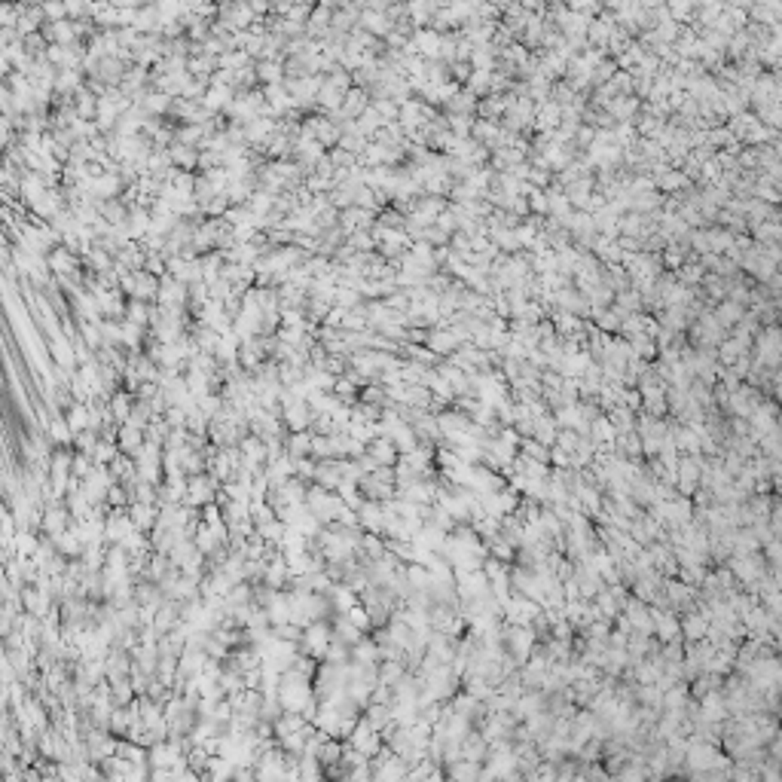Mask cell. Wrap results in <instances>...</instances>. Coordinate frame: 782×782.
<instances>
[{
	"instance_id": "obj_1",
	"label": "cell",
	"mask_w": 782,
	"mask_h": 782,
	"mask_svg": "<svg viewBox=\"0 0 782 782\" xmlns=\"http://www.w3.org/2000/svg\"><path fill=\"white\" fill-rule=\"evenodd\" d=\"M306 507L318 516L321 526H333V523H340L345 514L352 511L349 504H345L337 492H330V489H324V486L318 483H312L309 486V495H306Z\"/></svg>"
},
{
	"instance_id": "obj_2",
	"label": "cell",
	"mask_w": 782,
	"mask_h": 782,
	"mask_svg": "<svg viewBox=\"0 0 782 782\" xmlns=\"http://www.w3.org/2000/svg\"><path fill=\"white\" fill-rule=\"evenodd\" d=\"M303 654L312 657V660H324L330 651V645H333V626L327 621H318V624H312L303 629Z\"/></svg>"
},
{
	"instance_id": "obj_3",
	"label": "cell",
	"mask_w": 782,
	"mask_h": 782,
	"mask_svg": "<svg viewBox=\"0 0 782 782\" xmlns=\"http://www.w3.org/2000/svg\"><path fill=\"white\" fill-rule=\"evenodd\" d=\"M162 446L159 443H147L144 450L135 455V465H138V480H144L150 486H162L159 480L165 477V468H162Z\"/></svg>"
},
{
	"instance_id": "obj_4",
	"label": "cell",
	"mask_w": 782,
	"mask_h": 782,
	"mask_svg": "<svg viewBox=\"0 0 782 782\" xmlns=\"http://www.w3.org/2000/svg\"><path fill=\"white\" fill-rule=\"evenodd\" d=\"M223 489V483L214 480L211 474H202V477H190V486H187V507H205V504H214L217 495Z\"/></svg>"
},
{
	"instance_id": "obj_5",
	"label": "cell",
	"mask_w": 782,
	"mask_h": 782,
	"mask_svg": "<svg viewBox=\"0 0 782 782\" xmlns=\"http://www.w3.org/2000/svg\"><path fill=\"white\" fill-rule=\"evenodd\" d=\"M382 739H385V737L379 734V730H376L367 718H361L358 727H354L352 737H349V746H352L354 751H361V755L370 761V758H376V755L382 751Z\"/></svg>"
},
{
	"instance_id": "obj_6",
	"label": "cell",
	"mask_w": 782,
	"mask_h": 782,
	"mask_svg": "<svg viewBox=\"0 0 782 782\" xmlns=\"http://www.w3.org/2000/svg\"><path fill=\"white\" fill-rule=\"evenodd\" d=\"M187 303H190V284L171 278V276L162 278L159 300H156L159 309H187Z\"/></svg>"
},
{
	"instance_id": "obj_7",
	"label": "cell",
	"mask_w": 782,
	"mask_h": 782,
	"mask_svg": "<svg viewBox=\"0 0 782 782\" xmlns=\"http://www.w3.org/2000/svg\"><path fill=\"white\" fill-rule=\"evenodd\" d=\"M407 776V767H403L401 755L394 751H379L373 761V782H403Z\"/></svg>"
},
{
	"instance_id": "obj_8",
	"label": "cell",
	"mask_w": 782,
	"mask_h": 782,
	"mask_svg": "<svg viewBox=\"0 0 782 782\" xmlns=\"http://www.w3.org/2000/svg\"><path fill=\"white\" fill-rule=\"evenodd\" d=\"M49 269H53V276L58 278V276H83V257H77L74 251L70 248H65V245H58L53 254H49Z\"/></svg>"
},
{
	"instance_id": "obj_9",
	"label": "cell",
	"mask_w": 782,
	"mask_h": 782,
	"mask_svg": "<svg viewBox=\"0 0 782 782\" xmlns=\"http://www.w3.org/2000/svg\"><path fill=\"white\" fill-rule=\"evenodd\" d=\"M70 526H74V516H70V511L65 507V501H58V504H49L46 511H43V535L49 538H58V535H65Z\"/></svg>"
},
{
	"instance_id": "obj_10",
	"label": "cell",
	"mask_w": 782,
	"mask_h": 782,
	"mask_svg": "<svg viewBox=\"0 0 782 782\" xmlns=\"http://www.w3.org/2000/svg\"><path fill=\"white\" fill-rule=\"evenodd\" d=\"M290 581H293V575H290L288 560H284L281 553H276V556H272V560L266 563V575H263V584H266L269 590H290Z\"/></svg>"
},
{
	"instance_id": "obj_11",
	"label": "cell",
	"mask_w": 782,
	"mask_h": 782,
	"mask_svg": "<svg viewBox=\"0 0 782 782\" xmlns=\"http://www.w3.org/2000/svg\"><path fill=\"white\" fill-rule=\"evenodd\" d=\"M46 349H49V358H53L55 367H62V370H80L77 349H74V342H70L67 337L49 340V342H46Z\"/></svg>"
},
{
	"instance_id": "obj_12",
	"label": "cell",
	"mask_w": 782,
	"mask_h": 782,
	"mask_svg": "<svg viewBox=\"0 0 782 782\" xmlns=\"http://www.w3.org/2000/svg\"><path fill=\"white\" fill-rule=\"evenodd\" d=\"M147 266V251L138 245V241H129V245L119 251V257H116V272L119 276H129V272H144Z\"/></svg>"
},
{
	"instance_id": "obj_13",
	"label": "cell",
	"mask_w": 782,
	"mask_h": 782,
	"mask_svg": "<svg viewBox=\"0 0 782 782\" xmlns=\"http://www.w3.org/2000/svg\"><path fill=\"white\" fill-rule=\"evenodd\" d=\"M358 516H361V529L367 535H385V507L379 501H364Z\"/></svg>"
},
{
	"instance_id": "obj_14",
	"label": "cell",
	"mask_w": 782,
	"mask_h": 782,
	"mask_svg": "<svg viewBox=\"0 0 782 782\" xmlns=\"http://www.w3.org/2000/svg\"><path fill=\"white\" fill-rule=\"evenodd\" d=\"M131 654L129 651H119V648H114V651L107 654L104 660V673H107V682H119V678H129L131 675Z\"/></svg>"
},
{
	"instance_id": "obj_15",
	"label": "cell",
	"mask_w": 782,
	"mask_h": 782,
	"mask_svg": "<svg viewBox=\"0 0 782 782\" xmlns=\"http://www.w3.org/2000/svg\"><path fill=\"white\" fill-rule=\"evenodd\" d=\"M358 28H364V31H370L376 40H389V34L394 31L391 18L385 16V13H373V9H364Z\"/></svg>"
},
{
	"instance_id": "obj_16",
	"label": "cell",
	"mask_w": 782,
	"mask_h": 782,
	"mask_svg": "<svg viewBox=\"0 0 782 782\" xmlns=\"http://www.w3.org/2000/svg\"><path fill=\"white\" fill-rule=\"evenodd\" d=\"M232 101H236V89L232 86H211L208 95L202 98V107H205L208 114H227V107Z\"/></svg>"
},
{
	"instance_id": "obj_17",
	"label": "cell",
	"mask_w": 782,
	"mask_h": 782,
	"mask_svg": "<svg viewBox=\"0 0 782 782\" xmlns=\"http://www.w3.org/2000/svg\"><path fill=\"white\" fill-rule=\"evenodd\" d=\"M129 516H131V523H135V529L138 532H144L150 535L156 529V523H159V511H156V504H141L135 501L129 507Z\"/></svg>"
},
{
	"instance_id": "obj_18",
	"label": "cell",
	"mask_w": 782,
	"mask_h": 782,
	"mask_svg": "<svg viewBox=\"0 0 782 782\" xmlns=\"http://www.w3.org/2000/svg\"><path fill=\"white\" fill-rule=\"evenodd\" d=\"M367 455L376 462V465H385V468H394L401 459V452H398V446H394V440L389 438H376L370 446H367Z\"/></svg>"
},
{
	"instance_id": "obj_19",
	"label": "cell",
	"mask_w": 782,
	"mask_h": 782,
	"mask_svg": "<svg viewBox=\"0 0 782 782\" xmlns=\"http://www.w3.org/2000/svg\"><path fill=\"white\" fill-rule=\"evenodd\" d=\"M370 104H373V98H370L367 89L352 86L349 95H345V101H342V116H345V119H358Z\"/></svg>"
},
{
	"instance_id": "obj_20",
	"label": "cell",
	"mask_w": 782,
	"mask_h": 782,
	"mask_svg": "<svg viewBox=\"0 0 782 782\" xmlns=\"http://www.w3.org/2000/svg\"><path fill=\"white\" fill-rule=\"evenodd\" d=\"M126 229H129L131 241H144L150 236V229H153V214H150L147 208H131Z\"/></svg>"
},
{
	"instance_id": "obj_21",
	"label": "cell",
	"mask_w": 782,
	"mask_h": 782,
	"mask_svg": "<svg viewBox=\"0 0 782 782\" xmlns=\"http://www.w3.org/2000/svg\"><path fill=\"white\" fill-rule=\"evenodd\" d=\"M266 614H269V624L272 626H284L290 624V596L288 590H276L266 605Z\"/></svg>"
},
{
	"instance_id": "obj_22",
	"label": "cell",
	"mask_w": 782,
	"mask_h": 782,
	"mask_svg": "<svg viewBox=\"0 0 782 782\" xmlns=\"http://www.w3.org/2000/svg\"><path fill=\"white\" fill-rule=\"evenodd\" d=\"M116 443H119V452H126V455L135 459V455L147 446V431L135 428V425H123V428H119V440Z\"/></svg>"
},
{
	"instance_id": "obj_23",
	"label": "cell",
	"mask_w": 782,
	"mask_h": 782,
	"mask_svg": "<svg viewBox=\"0 0 782 782\" xmlns=\"http://www.w3.org/2000/svg\"><path fill=\"white\" fill-rule=\"evenodd\" d=\"M159 284L162 278L156 276H150V272H135V293H131V300H141V303H156L159 300Z\"/></svg>"
},
{
	"instance_id": "obj_24",
	"label": "cell",
	"mask_w": 782,
	"mask_h": 782,
	"mask_svg": "<svg viewBox=\"0 0 782 782\" xmlns=\"http://www.w3.org/2000/svg\"><path fill=\"white\" fill-rule=\"evenodd\" d=\"M312 440H315V431L288 434V440H284V452H288L293 462H300V459H312Z\"/></svg>"
},
{
	"instance_id": "obj_25",
	"label": "cell",
	"mask_w": 782,
	"mask_h": 782,
	"mask_svg": "<svg viewBox=\"0 0 782 782\" xmlns=\"http://www.w3.org/2000/svg\"><path fill=\"white\" fill-rule=\"evenodd\" d=\"M107 468H110V474H114L116 483H123V486L138 483V465H135V459H131V455H126V452H119L116 459L107 465Z\"/></svg>"
},
{
	"instance_id": "obj_26",
	"label": "cell",
	"mask_w": 782,
	"mask_h": 782,
	"mask_svg": "<svg viewBox=\"0 0 782 782\" xmlns=\"http://www.w3.org/2000/svg\"><path fill=\"white\" fill-rule=\"evenodd\" d=\"M129 214H131V208L126 205L123 199H104V202H101V217H104L110 227H126Z\"/></svg>"
},
{
	"instance_id": "obj_27",
	"label": "cell",
	"mask_w": 782,
	"mask_h": 782,
	"mask_svg": "<svg viewBox=\"0 0 782 782\" xmlns=\"http://www.w3.org/2000/svg\"><path fill=\"white\" fill-rule=\"evenodd\" d=\"M352 660H354V663H370V666H379V663H382V648L376 645V639H367V636H364L361 642L352 648Z\"/></svg>"
},
{
	"instance_id": "obj_28",
	"label": "cell",
	"mask_w": 782,
	"mask_h": 782,
	"mask_svg": "<svg viewBox=\"0 0 782 782\" xmlns=\"http://www.w3.org/2000/svg\"><path fill=\"white\" fill-rule=\"evenodd\" d=\"M135 401H138V398H135V394H131V391H126V389H123V391H116L114 398H110V416H114V422H116V425H126V422H129V416H131V407H135Z\"/></svg>"
},
{
	"instance_id": "obj_29",
	"label": "cell",
	"mask_w": 782,
	"mask_h": 782,
	"mask_svg": "<svg viewBox=\"0 0 782 782\" xmlns=\"http://www.w3.org/2000/svg\"><path fill=\"white\" fill-rule=\"evenodd\" d=\"M55 541V547H58V553L62 556H67V560H80V556H83V541H80V535H77V529L74 526H70V529L65 532V535H58V538H53Z\"/></svg>"
},
{
	"instance_id": "obj_30",
	"label": "cell",
	"mask_w": 782,
	"mask_h": 782,
	"mask_svg": "<svg viewBox=\"0 0 782 782\" xmlns=\"http://www.w3.org/2000/svg\"><path fill=\"white\" fill-rule=\"evenodd\" d=\"M254 67H257L260 86L284 83V58H281V62H254Z\"/></svg>"
},
{
	"instance_id": "obj_31",
	"label": "cell",
	"mask_w": 782,
	"mask_h": 782,
	"mask_svg": "<svg viewBox=\"0 0 782 782\" xmlns=\"http://www.w3.org/2000/svg\"><path fill=\"white\" fill-rule=\"evenodd\" d=\"M171 162H175V168H180V171H196L199 168V147L175 144L171 147Z\"/></svg>"
},
{
	"instance_id": "obj_32",
	"label": "cell",
	"mask_w": 782,
	"mask_h": 782,
	"mask_svg": "<svg viewBox=\"0 0 782 782\" xmlns=\"http://www.w3.org/2000/svg\"><path fill=\"white\" fill-rule=\"evenodd\" d=\"M37 550H40V538H37V532L22 529V532L16 535V556H13V560H34Z\"/></svg>"
},
{
	"instance_id": "obj_33",
	"label": "cell",
	"mask_w": 782,
	"mask_h": 782,
	"mask_svg": "<svg viewBox=\"0 0 782 782\" xmlns=\"http://www.w3.org/2000/svg\"><path fill=\"white\" fill-rule=\"evenodd\" d=\"M46 434H49V440H53L55 446H62V450H67V446H74V438H77V434L70 431V425H67L65 416H55Z\"/></svg>"
},
{
	"instance_id": "obj_34",
	"label": "cell",
	"mask_w": 782,
	"mask_h": 782,
	"mask_svg": "<svg viewBox=\"0 0 782 782\" xmlns=\"http://www.w3.org/2000/svg\"><path fill=\"white\" fill-rule=\"evenodd\" d=\"M333 639L342 642V645H349V648H354L364 639V633L349 621V617H337V624H333Z\"/></svg>"
},
{
	"instance_id": "obj_35",
	"label": "cell",
	"mask_w": 782,
	"mask_h": 782,
	"mask_svg": "<svg viewBox=\"0 0 782 782\" xmlns=\"http://www.w3.org/2000/svg\"><path fill=\"white\" fill-rule=\"evenodd\" d=\"M278 303L281 309H306L309 306V293L293 288V284H281L278 288Z\"/></svg>"
},
{
	"instance_id": "obj_36",
	"label": "cell",
	"mask_w": 782,
	"mask_h": 782,
	"mask_svg": "<svg viewBox=\"0 0 782 782\" xmlns=\"http://www.w3.org/2000/svg\"><path fill=\"white\" fill-rule=\"evenodd\" d=\"M248 208L254 211V217H266V214H272V211H276V192H269V190H257V192H254V196H251Z\"/></svg>"
},
{
	"instance_id": "obj_37",
	"label": "cell",
	"mask_w": 782,
	"mask_h": 782,
	"mask_svg": "<svg viewBox=\"0 0 782 782\" xmlns=\"http://www.w3.org/2000/svg\"><path fill=\"white\" fill-rule=\"evenodd\" d=\"M354 123H358V131H361L364 138H370V141H373L376 131H379V129L385 126V119H382L379 114H376L373 104H370V107H367V110H364V114L358 116V119H354Z\"/></svg>"
},
{
	"instance_id": "obj_38",
	"label": "cell",
	"mask_w": 782,
	"mask_h": 782,
	"mask_svg": "<svg viewBox=\"0 0 782 782\" xmlns=\"http://www.w3.org/2000/svg\"><path fill=\"white\" fill-rule=\"evenodd\" d=\"M192 337H196V342H199V352H202V354H217L220 342H223V333L211 330V327H199L196 333H192Z\"/></svg>"
},
{
	"instance_id": "obj_39",
	"label": "cell",
	"mask_w": 782,
	"mask_h": 782,
	"mask_svg": "<svg viewBox=\"0 0 782 782\" xmlns=\"http://www.w3.org/2000/svg\"><path fill=\"white\" fill-rule=\"evenodd\" d=\"M333 394H337L340 403H345V407H354V403L361 401V389L352 379H345V376H342V379H337V389H333Z\"/></svg>"
},
{
	"instance_id": "obj_40",
	"label": "cell",
	"mask_w": 782,
	"mask_h": 782,
	"mask_svg": "<svg viewBox=\"0 0 782 782\" xmlns=\"http://www.w3.org/2000/svg\"><path fill=\"white\" fill-rule=\"evenodd\" d=\"M65 419L70 425V431L80 434V431H89V407L86 403H74L67 413H65Z\"/></svg>"
},
{
	"instance_id": "obj_41",
	"label": "cell",
	"mask_w": 782,
	"mask_h": 782,
	"mask_svg": "<svg viewBox=\"0 0 782 782\" xmlns=\"http://www.w3.org/2000/svg\"><path fill=\"white\" fill-rule=\"evenodd\" d=\"M361 403H376V407H389V389L379 382H370L367 389H361Z\"/></svg>"
},
{
	"instance_id": "obj_42",
	"label": "cell",
	"mask_w": 782,
	"mask_h": 782,
	"mask_svg": "<svg viewBox=\"0 0 782 782\" xmlns=\"http://www.w3.org/2000/svg\"><path fill=\"white\" fill-rule=\"evenodd\" d=\"M196 180H199L196 171H180V175L175 178L178 196H180V199H196Z\"/></svg>"
},
{
	"instance_id": "obj_43",
	"label": "cell",
	"mask_w": 782,
	"mask_h": 782,
	"mask_svg": "<svg viewBox=\"0 0 782 782\" xmlns=\"http://www.w3.org/2000/svg\"><path fill=\"white\" fill-rule=\"evenodd\" d=\"M403 678V673H401V660H382L379 663V685H389V688H394Z\"/></svg>"
},
{
	"instance_id": "obj_44",
	"label": "cell",
	"mask_w": 782,
	"mask_h": 782,
	"mask_svg": "<svg viewBox=\"0 0 782 782\" xmlns=\"http://www.w3.org/2000/svg\"><path fill=\"white\" fill-rule=\"evenodd\" d=\"M340 147L345 150V153H352V156H361L364 150L370 147V138H364L361 131H352V135H342L340 138Z\"/></svg>"
},
{
	"instance_id": "obj_45",
	"label": "cell",
	"mask_w": 782,
	"mask_h": 782,
	"mask_svg": "<svg viewBox=\"0 0 782 782\" xmlns=\"http://www.w3.org/2000/svg\"><path fill=\"white\" fill-rule=\"evenodd\" d=\"M373 110L385 119V123H398V119H401V104H398V101H391V98L373 101Z\"/></svg>"
},
{
	"instance_id": "obj_46",
	"label": "cell",
	"mask_w": 782,
	"mask_h": 782,
	"mask_svg": "<svg viewBox=\"0 0 782 782\" xmlns=\"http://www.w3.org/2000/svg\"><path fill=\"white\" fill-rule=\"evenodd\" d=\"M101 337H104V345H119V349H123V321L104 318V324H101Z\"/></svg>"
},
{
	"instance_id": "obj_47",
	"label": "cell",
	"mask_w": 782,
	"mask_h": 782,
	"mask_svg": "<svg viewBox=\"0 0 782 782\" xmlns=\"http://www.w3.org/2000/svg\"><path fill=\"white\" fill-rule=\"evenodd\" d=\"M337 306H340V309H345V312H352V309L364 306L361 290H352V288H337Z\"/></svg>"
},
{
	"instance_id": "obj_48",
	"label": "cell",
	"mask_w": 782,
	"mask_h": 782,
	"mask_svg": "<svg viewBox=\"0 0 782 782\" xmlns=\"http://www.w3.org/2000/svg\"><path fill=\"white\" fill-rule=\"evenodd\" d=\"M349 245L354 254H376V239L373 232H352L349 236Z\"/></svg>"
},
{
	"instance_id": "obj_49",
	"label": "cell",
	"mask_w": 782,
	"mask_h": 782,
	"mask_svg": "<svg viewBox=\"0 0 782 782\" xmlns=\"http://www.w3.org/2000/svg\"><path fill=\"white\" fill-rule=\"evenodd\" d=\"M229 208H232L229 196H227V192H220V196H214V199H211L205 208H202V214H205V217H227V211H229Z\"/></svg>"
},
{
	"instance_id": "obj_50",
	"label": "cell",
	"mask_w": 782,
	"mask_h": 782,
	"mask_svg": "<svg viewBox=\"0 0 782 782\" xmlns=\"http://www.w3.org/2000/svg\"><path fill=\"white\" fill-rule=\"evenodd\" d=\"M95 468H98V465H95L92 455H86V452H74V477H77L80 483H83L86 477L92 474Z\"/></svg>"
},
{
	"instance_id": "obj_51",
	"label": "cell",
	"mask_w": 782,
	"mask_h": 782,
	"mask_svg": "<svg viewBox=\"0 0 782 782\" xmlns=\"http://www.w3.org/2000/svg\"><path fill=\"white\" fill-rule=\"evenodd\" d=\"M119 455V443H107V440H98L95 446V452H92V459L95 465H110Z\"/></svg>"
},
{
	"instance_id": "obj_52",
	"label": "cell",
	"mask_w": 782,
	"mask_h": 782,
	"mask_svg": "<svg viewBox=\"0 0 782 782\" xmlns=\"http://www.w3.org/2000/svg\"><path fill=\"white\" fill-rule=\"evenodd\" d=\"M376 223H379V227H385V229H403V227H407V220H403V214H401L398 208H391V205L385 208L379 217H376Z\"/></svg>"
},
{
	"instance_id": "obj_53",
	"label": "cell",
	"mask_w": 782,
	"mask_h": 782,
	"mask_svg": "<svg viewBox=\"0 0 782 782\" xmlns=\"http://www.w3.org/2000/svg\"><path fill=\"white\" fill-rule=\"evenodd\" d=\"M98 431H80L77 438H74V452H86V455H92L95 452V446H98Z\"/></svg>"
},
{
	"instance_id": "obj_54",
	"label": "cell",
	"mask_w": 782,
	"mask_h": 782,
	"mask_svg": "<svg viewBox=\"0 0 782 782\" xmlns=\"http://www.w3.org/2000/svg\"><path fill=\"white\" fill-rule=\"evenodd\" d=\"M345 617H349V621H352L354 626H358L361 633H373V621H370V612H367V608H364L361 602L354 605V608H352V612L345 614Z\"/></svg>"
},
{
	"instance_id": "obj_55",
	"label": "cell",
	"mask_w": 782,
	"mask_h": 782,
	"mask_svg": "<svg viewBox=\"0 0 782 782\" xmlns=\"http://www.w3.org/2000/svg\"><path fill=\"white\" fill-rule=\"evenodd\" d=\"M327 159L333 162V168H358V156H352V153H345L342 147H333V150H327Z\"/></svg>"
},
{
	"instance_id": "obj_56",
	"label": "cell",
	"mask_w": 782,
	"mask_h": 782,
	"mask_svg": "<svg viewBox=\"0 0 782 782\" xmlns=\"http://www.w3.org/2000/svg\"><path fill=\"white\" fill-rule=\"evenodd\" d=\"M297 477H300L303 483L312 486L315 477H318V462H315V459H300V462H297Z\"/></svg>"
},
{
	"instance_id": "obj_57",
	"label": "cell",
	"mask_w": 782,
	"mask_h": 782,
	"mask_svg": "<svg viewBox=\"0 0 782 782\" xmlns=\"http://www.w3.org/2000/svg\"><path fill=\"white\" fill-rule=\"evenodd\" d=\"M162 419L168 422V428H171V431L187 428V410H180V407H168V413L162 416Z\"/></svg>"
},
{
	"instance_id": "obj_58",
	"label": "cell",
	"mask_w": 782,
	"mask_h": 782,
	"mask_svg": "<svg viewBox=\"0 0 782 782\" xmlns=\"http://www.w3.org/2000/svg\"><path fill=\"white\" fill-rule=\"evenodd\" d=\"M43 16H46V22H65L67 18V4H43Z\"/></svg>"
},
{
	"instance_id": "obj_59",
	"label": "cell",
	"mask_w": 782,
	"mask_h": 782,
	"mask_svg": "<svg viewBox=\"0 0 782 782\" xmlns=\"http://www.w3.org/2000/svg\"><path fill=\"white\" fill-rule=\"evenodd\" d=\"M428 345L434 352H450V340L446 337H438V333H434V337H428Z\"/></svg>"
}]
</instances>
